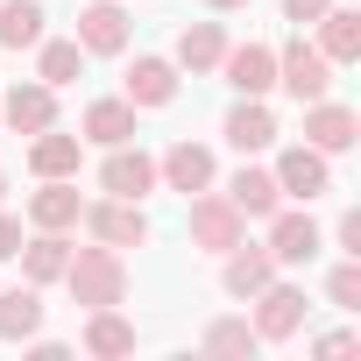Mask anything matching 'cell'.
Listing matches in <instances>:
<instances>
[{
	"mask_svg": "<svg viewBox=\"0 0 361 361\" xmlns=\"http://www.w3.org/2000/svg\"><path fill=\"white\" fill-rule=\"evenodd\" d=\"M64 283H71V298L85 305V312H99V305H121L128 298V262H121V248H78L71 262H64Z\"/></svg>",
	"mask_w": 361,
	"mask_h": 361,
	"instance_id": "6da1fadb",
	"label": "cell"
},
{
	"mask_svg": "<svg viewBox=\"0 0 361 361\" xmlns=\"http://www.w3.org/2000/svg\"><path fill=\"white\" fill-rule=\"evenodd\" d=\"M276 85H283L298 106H312V99H326V92H333V64H326L312 43H290V50L276 57Z\"/></svg>",
	"mask_w": 361,
	"mask_h": 361,
	"instance_id": "7a4b0ae2",
	"label": "cell"
},
{
	"mask_svg": "<svg viewBox=\"0 0 361 361\" xmlns=\"http://www.w3.org/2000/svg\"><path fill=\"white\" fill-rule=\"evenodd\" d=\"M241 234H248V220L234 213V199H213V192H192V241H199V248L227 255V248H234Z\"/></svg>",
	"mask_w": 361,
	"mask_h": 361,
	"instance_id": "3957f363",
	"label": "cell"
},
{
	"mask_svg": "<svg viewBox=\"0 0 361 361\" xmlns=\"http://www.w3.org/2000/svg\"><path fill=\"white\" fill-rule=\"evenodd\" d=\"M78 220H85V227H92V241H106V248H142V241H149V220H142V206H135V199L85 206Z\"/></svg>",
	"mask_w": 361,
	"mask_h": 361,
	"instance_id": "277c9868",
	"label": "cell"
},
{
	"mask_svg": "<svg viewBox=\"0 0 361 361\" xmlns=\"http://www.w3.org/2000/svg\"><path fill=\"white\" fill-rule=\"evenodd\" d=\"M255 305H262V312H255V340H290V333L305 326V290H298V283H276V276H269V283L255 290Z\"/></svg>",
	"mask_w": 361,
	"mask_h": 361,
	"instance_id": "5b68a950",
	"label": "cell"
},
{
	"mask_svg": "<svg viewBox=\"0 0 361 361\" xmlns=\"http://www.w3.org/2000/svg\"><path fill=\"white\" fill-rule=\"evenodd\" d=\"M354 135H361L354 106H340V99H312V106H305V142H312L319 156H340V149H354Z\"/></svg>",
	"mask_w": 361,
	"mask_h": 361,
	"instance_id": "8992f818",
	"label": "cell"
},
{
	"mask_svg": "<svg viewBox=\"0 0 361 361\" xmlns=\"http://www.w3.org/2000/svg\"><path fill=\"white\" fill-rule=\"evenodd\" d=\"M99 185H106V199H135V206H142V199L156 192V156H142V149L121 142V149L106 156V170H99Z\"/></svg>",
	"mask_w": 361,
	"mask_h": 361,
	"instance_id": "52a82bcc",
	"label": "cell"
},
{
	"mask_svg": "<svg viewBox=\"0 0 361 361\" xmlns=\"http://www.w3.org/2000/svg\"><path fill=\"white\" fill-rule=\"evenodd\" d=\"M276 192H290V199H319V192H333V170H326V156H319L312 142H298V149L276 156Z\"/></svg>",
	"mask_w": 361,
	"mask_h": 361,
	"instance_id": "ba28073f",
	"label": "cell"
},
{
	"mask_svg": "<svg viewBox=\"0 0 361 361\" xmlns=\"http://www.w3.org/2000/svg\"><path fill=\"white\" fill-rule=\"evenodd\" d=\"M220 71H227V85H234L241 99H262V92L276 85V50H269V43H241V50L220 57Z\"/></svg>",
	"mask_w": 361,
	"mask_h": 361,
	"instance_id": "9c48e42d",
	"label": "cell"
},
{
	"mask_svg": "<svg viewBox=\"0 0 361 361\" xmlns=\"http://www.w3.org/2000/svg\"><path fill=\"white\" fill-rule=\"evenodd\" d=\"M156 177H163L170 192H185V199H192V192L213 185V149H199V142H170L163 163H156Z\"/></svg>",
	"mask_w": 361,
	"mask_h": 361,
	"instance_id": "30bf717a",
	"label": "cell"
},
{
	"mask_svg": "<svg viewBox=\"0 0 361 361\" xmlns=\"http://www.w3.org/2000/svg\"><path fill=\"white\" fill-rule=\"evenodd\" d=\"M78 50H92V57H121L128 50V15L114 8V0H92V8L78 15Z\"/></svg>",
	"mask_w": 361,
	"mask_h": 361,
	"instance_id": "8fae6325",
	"label": "cell"
},
{
	"mask_svg": "<svg viewBox=\"0 0 361 361\" xmlns=\"http://www.w3.org/2000/svg\"><path fill=\"white\" fill-rule=\"evenodd\" d=\"M269 255H276V262H312V255H319V220L276 206V213H269Z\"/></svg>",
	"mask_w": 361,
	"mask_h": 361,
	"instance_id": "7c38bea8",
	"label": "cell"
},
{
	"mask_svg": "<svg viewBox=\"0 0 361 361\" xmlns=\"http://www.w3.org/2000/svg\"><path fill=\"white\" fill-rule=\"evenodd\" d=\"M78 213H85V199H78L71 177H43V192L29 199V220H36V227H50V234L78 227Z\"/></svg>",
	"mask_w": 361,
	"mask_h": 361,
	"instance_id": "4fadbf2b",
	"label": "cell"
},
{
	"mask_svg": "<svg viewBox=\"0 0 361 361\" xmlns=\"http://www.w3.org/2000/svg\"><path fill=\"white\" fill-rule=\"evenodd\" d=\"M0 121H15L22 135H43V128H57V92L36 78V85H15L8 99H0Z\"/></svg>",
	"mask_w": 361,
	"mask_h": 361,
	"instance_id": "5bb4252c",
	"label": "cell"
},
{
	"mask_svg": "<svg viewBox=\"0 0 361 361\" xmlns=\"http://www.w3.org/2000/svg\"><path fill=\"white\" fill-rule=\"evenodd\" d=\"M170 99H177V64L135 57L128 64V106H170Z\"/></svg>",
	"mask_w": 361,
	"mask_h": 361,
	"instance_id": "9a60e30c",
	"label": "cell"
},
{
	"mask_svg": "<svg viewBox=\"0 0 361 361\" xmlns=\"http://www.w3.org/2000/svg\"><path fill=\"white\" fill-rule=\"evenodd\" d=\"M269 276H276V255H269V248H241V241L227 248V269H220L227 298H255V290H262Z\"/></svg>",
	"mask_w": 361,
	"mask_h": 361,
	"instance_id": "2e32d148",
	"label": "cell"
},
{
	"mask_svg": "<svg viewBox=\"0 0 361 361\" xmlns=\"http://www.w3.org/2000/svg\"><path fill=\"white\" fill-rule=\"evenodd\" d=\"M319 57L326 64H354L361 57V15L354 8H326L319 15Z\"/></svg>",
	"mask_w": 361,
	"mask_h": 361,
	"instance_id": "e0dca14e",
	"label": "cell"
},
{
	"mask_svg": "<svg viewBox=\"0 0 361 361\" xmlns=\"http://www.w3.org/2000/svg\"><path fill=\"white\" fill-rule=\"evenodd\" d=\"M78 142H99V149L135 142V106H128V99H92V106H85V135H78Z\"/></svg>",
	"mask_w": 361,
	"mask_h": 361,
	"instance_id": "ac0fdd59",
	"label": "cell"
},
{
	"mask_svg": "<svg viewBox=\"0 0 361 361\" xmlns=\"http://www.w3.org/2000/svg\"><path fill=\"white\" fill-rule=\"evenodd\" d=\"M15 255H22V276H29V283H57L64 262H71V241L50 234V227H36V241H22Z\"/></svg>",
	"mask_w": 361,
	"mask_h": 361,
	"instance_id": "d6986e66",
	"label": "cell"
},
{
	"mask_svg": "<svg viewBox=\"0 0 361 361\" xmlns=\"http://www.w3.org/2000/svg\"><path fill=\"white\" fill-rule=\"evenodd\" d=\"M227 199H234V213H241V220H269V213L283 206V192H276V170H241L234 185H227Z\"/></svg>",
	"mask_w": 361,
	"mask_h": 361,
	"instance_id": "ffe728a7",
	"label": "cell"
},
{
	"mask_svg": "<svg viewBox=\"0 0 361 361\" xmlns=\"http://www.w3.org/2000/svg\"><path fill=\"white\" fill-rule=\"evenodd\" d=\"M227 142H234L241 156H255V149H269V142H276V114H269L262 99H241V106L227 114Z\"/></svg>",
	"mask_w": 361,
	"mask_h": 361,
	"instance_id": "44dd1931",
	"label": "cell"
},
{
	"mask_svg": "<svg viewBox=\"0 0 361 361\" xmlns=\"http://www.w3.org/2000/svg\"><path fill=\"white\" fill-rule=\"evenodd\" d=\"M36 333H43V298H36V283L0 290V340H36Z\"/></svg>",
	"mask_w": 361,
	"mask_h": 361,
	"instance_id": "7402d4cb",
	"label": "cell"
},
{
	"mask_svg": "<svg viewBox=\"0 0 361 361\" xmlns=\"http://www.w3.org/2000/svg\"><path fill=\"white\" fill-rule=\"evenodd\" d=\"M220 57H227V29L220 22H192L177 36V64L185 71H220Z\"/></svg>",
	"mask_w": 361,
	"mask_h": 361,
	"instance_id": "603a6c76",
	"label": "cell"
},
{
	"mask_svg": "<svg viewBox=\"0 0 361 361\" xmlns=\"http://www.w3.org/2000/svg\"><path fill=\"white\" fill-rule=\"evenodd\" d=\"M43 8L36 0H0V50H36L43 43Z\"/></svg>",
	"mask_w": 361,
	"mask_h": 361,
	"instance_id": "cb8c5ba5",
	"label": "cell"
},
{
	"mask_svg": "<svg viewBox=\"0 0 361 361\" xmlns=\"http://www.w3.org/2000/svg\"><path fill=\"white\" fill-rule=\"evenodd\" d=\"M29 170H36V177H78V135L43 128V135L29 142Z\"/></svg>",
	"mask_w": 361,
	"mask_h": 361,
	"instance_id": "d4e9b609",
	"label": "cell"
},
{
	"mask_svg": "<svg viewBox=\"0 0 361 361\" xmlns=\"http://www.w3.org/2000/svg\"><path fill=\"white\" fill-rule=\"evenodd\" d=\"M85 354H135V326H128L114 305H99V312L85 319Z\"/></svg>",
	"mask_w": 361,
	"mask_h": 361,
	"instance_id": "484cf974",
	"label": "cell"
},
{
	"mask_svg": "<svg viewBox=\"0 0 361 361\" xmlns=\"http://www.w3.org/2000/svg\"><path fill=\"white\" fill-rule=\"evenodd\" d=\"M78 71H85V50H78V36H71V43H36V78H43L50 92H57V85H71Z\"/></svg>",
	"mask_w": 361,
	"mask_h": 361,
	"instance_id": "4316f807",
	"label": "cell"
},
{
	"mask_svg": "<svg viewBox=\"0 0 361 361\" xmlns=\"http://www.w3.org/2000/svg\"><path fill=\"white\" fill-rule=\"evenodd\" d=\"M206 354H255V326H248V319H220V326H206Z\"/></svg>",
	"mask_w": 361,
	"mask_h": 361,
	"instance_id": "83f0119b",
	"label": "cell"
},
{
	"mask_svg": "<svg viewBox=\"0 0 361 361\" xmlns=\"http://www.w3.org/2000/svg\"><path fill=\"white\" fill-rule=\"evenodd\" d=\"M326 290H333V305H340V312H361V255H347V262L333 269V283H326Z\"/></svg>",
	"mask_w": 361,
	"mask_h": 361,
	"instance_id": "f1b7e54d",
	"label": "cell"
},
{
	"mask_svg": "<svg viewBox=\"0 0 361 361\" xmlns=\"http://www.w3.org/2000/svg\"><path fill=\"white\" fill-rule=\"evenodd\" d=\"M326 8H333V0H283V22H298V29H305V22H319Z\"/></svg>",
	"mask_w": 361,
	"mask_h": 361,
	"instance_id": "f546056e",
	"label": "cell"
},
{
	"mask_svg": "<svg viewBox=\"0 0 361 361\" xmlns=\"http://www.w3.org/2000/svg\"><path fill=\"white\" fill-rule=\"evenodd\" d=\"M15 248H22V220H8V213H0V262H8Z\"/></svg>",
	"mask_w": 361,
	"mask_h": 361,
	"instance_id": "4dcf8cb0",
	"label": "cell"
},
{
	"mask_svg": "<svg viewBox=\"0 0 361 361\" xmlns=\"http://www.w3.org/2000/svg\"><path fill=\"white\" fill-rule=\"evenodd\" d=\"M340 248H347V255H361V213H347V220H340Z\"/></svg>",
	"mask_w": 361,
	"mask_h": 361,
	"instance_id": "1f68e13d",
	"label": "cell"
},
{
	"mask_svg": "<svg viewBox=\"0 0 361 361\" xmlns=\"http://www.w3.org/2000/svg\"><path fill=\"white\" fill-rule=\"evenodd\" d=\"M354 347H361L354 333H326V340H319V354H326V361H333V354H354Z\"/></svg>",
	"mask_w": 361,
	"mask_h": 361,
	"instance_id": "d6a6232c",
	"label": "cell"
},
{
	"mask_svg": "<svg viewBox=\"0 0 361 361\" xmlns=\"http://www.w3.org/2000/svg\"><path fill=\"white\" fill-rule=\"evenodd\" d=\"M206 8H241V0H206Z\"/></svg>",
	"mask_w": 361,
	"mask_h": 361,
	"instance_id": "836d02e7",
	"label": "cell"
},
{
	"mask_svg": "<svg viewBox=\"0 0 361 361\" xmlns=\"http://www.w3.org/2000/svg\"><path fill=\"white\" fill-rule=\"evenodd\" d=\"M0 192H8V177H0Z\"/></svg>",
	"mask_w": 361,
	"mask_h": 361,
	"instance_id": "e575fe53",
	"label": "cell"
}]
</instances>
